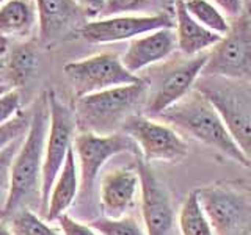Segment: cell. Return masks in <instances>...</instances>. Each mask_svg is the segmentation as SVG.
<instances>
[{
	"label": "cell",
	"instance_id": "1",
	"mask_svg": "<svg viewBox=\"0 0 251 235\" xmlns=\"http://www.w3.org/2000/svg\"><path fill=\"white\" fill-rule=\"evenodd\" d=\"M49 129V105L47 96L39 97L31 110L30 127L14 157L10 179V194L2 218L8 219L16 212L30 209L41 212V184L44 147Z\"/></svg>",
	"mask_w": 251,
	"mask_h": 235
},
{
	"label": "cell",
	"instance_id": "36",
	"mask_svg": "<svg viewBox=\"0 0 251 235\" xmlns=\"http://www.w3.org/2000/svg\"><path fill=\"white\" fill-rule=\"evenodd\" d=\"M163 2H167V3H171V5H173V3L176 2V0H163Z\"/></svg>",
	"mask_w": 251,
	"mask_h": 235
},
{
	"label": "cell",
	"instance_id": "25",
	"mask_svg": "<svg viewBox=\"0 0 251 235\" xmlns=\"http://www.w3.org/2000/svg\"><path fill=\"white\" fill-rule=\"evenodd\" d=\"M25 137V135H24ZM24 137L18 138L10 146H6L3 151H0V216L3 213L6 206L8 194H10V179H11V166L14 157L18 154L19 147L24 141Z\"/></svg>",
	"mask_w": 251,
	"mask_h": 235
},
{
	"label": "cell",
	"instance_id": "9",
	"mask_svg": "<svg viewBox=\"0 0 251 235\" xmlns=\"http://www.w3.org/2000/svg\"><path fill=\"white\" fill-rule=\"evenodd\" d=\"M69 78L77 99L93 93L143 82L140 75L124 68L121 57L115 52H100L96 55L71 61L63 68Z\"/></svg>",
	"mask_w": 251,
	"mask_h": 235
},
{
	"label": "cell",
	"instance_id": "4",
	"mask_svg": "<svg viewBox=\"0 0 251 235\" xmlns=\"http://www.w3.org/2000/svg\"><path fill=\"white\" fill-rule=\"evenodd\" d=\"M143 78V77H141ZM146 99V82L115 86L77 99L74 110L77 132H93L98 135H112L121 132L129 116L135 115Z\"/></svg>",
	"mask_w": 251,
	"mask_h": 235
},
{
	"label": "cell",
	"instance_id": "23",
	"mask_svg": "<svg viewBox=\"0 0 251 235\" xmlns=\"http://www.w3.org/2000/svg\"><path fill=\"white\" fill-rule=\"evenodd\" d=\"M90 226L99 235H146L145 226H141L135 218H94Z\"/></svg>",
	"mask_w": 251,
	"mask_h": 235
},
{
	"label": "cell",
	"instance_id": "13",
	"mask_svg": "<svg viewBox=\"0 0 251 235\" xmlns=\"http://www.w3.org/2000/svg\"><path fill=\"white\" fill-rule=\"evenodd\" d=\"M137 171L140 176L141 216L146 235H170L176 215L168 190L141 157H137Z\"/></svg>",
	"mask_w": 251,
	"mask_h": 235
},
{
	"label": "cell",
	"instance_id": "8",
	"mask_svg": "<svg viewBox=\"0 0 251 235\" xmlns=\"http://www.w3.org/2000/svg\"><path fill=\"white\" fill-rule=\"evenodd\" d=\"M202 77H222L251 83V14H243L209 50Z\"/></svg>",
	"mask_w": 251,
	"mask_h": 235
},
{
	"label": "cell",
	"instance_id": "31",
	"mask_svg": "<svg viewBox=\"0 0 251 235\" xmlns=\"http://www.w3.org/2000/svg\"><path fill=\"white\" fill-rule=\"evenodd\" d=\"M77 3L88 13L90 19H96L99 18L102 8H104L105 0H77Z\"/></svg>",
	"mask_w": 251,
	"mask_h": 235
},
{
	"label": "cell",
	"instance_id": "2",
	"mask_svg": "<svg viewBox=\"0 0 251 235\" xmlns=\"http://www.w3.org/2000/svg\"><path fill=\"white\" fill-rule=\"evenodd\" d=\"M154 119L171 125L179 133L215 149L242 166H251L248 157L232 140L214 104L201 91L193 88Z\"/></svg>",
	"mask_w": 251,
	"mask_h": 235
},
{
	"label": "cell",
	"instance_id": "15",
	"mask_svg": "<svg viewBox=\"0 0 251 235\" xmlns=\"http://www.w3.org/2000/svg\"><path fill=\"white\" fill-rule=\"evenodd\" d=\"M177 50V38L175 28H160L137 36L129 41L121 61L129 72L140 75L154 65L170 58Z\"/></svg>",
	"mask_w": 251,
	"mask_h": 235
},
{
	"label": "cell",
	"instance_id": "21",
	"mask_svg": "<svg viewBox=\"0 0 251 235\" xmlns=\"http://www.w3.org/2000/svg\"><path fill=\"white\" fill-rule=\"evenodd\" d=\"M188 14L200 22L202 27L214 31V33L225 36L231 28V24L226 16L209 0H184Z\"/></svg>",
	"mask_w": 251,
	"mask_h": 235
},
{
	"label": "cell",
	"instance_id": "27",
	"mask_svg": "<svg viewBox=\"0 0 251 235\" xmlns=\"http://www.w3.org/2000/svg\"><path fill=\"white\" fill-rule=\"evenodd\" d=\"M30 121H31V112L30 115L25 112H19L13 119L0 125V151H3L13 141L25 135L30 127Z\"/></svg>",
	"mask_w": 251,
	"mask_h": 235
},
{
	"label": "cell",
	"instance_id": "11",
	"mask_svg": "<svg viewBox=\"0 0 251 235\" xmlns=\"http://www.w3.org/2000/svg\"><path fill=\"white\" fill-rule=\"evenodd\" d=\"M121 132L135 141L141 159L146 163H176L184 160L188 154V146L179 132L171 125L145 115L135 113L129 116L123 124Z\"/></svg>",
	"mask_w": 251,
	"mask_h": 235
},
{
	"label": "cell",
	"instance_id": "26",
	"mask_svg": "<svg viewBox=\"0 0 251 235\" xmlns=\"http://www.w3.org/2000/svg\"><path fill=\"white\" fill-rule=\"evenodd\" d=\"M36 65V57L31 49H21L14 50L10 58V66H8V74H10L13 85L24 83L28 75L33 72Z\"/></svg>",
	"mask_w": 251,
	"mask_h": 235
},
{
	"label": "cell",
	"instance_id": "28",
	"mask_svg": "<svg viewBox=\"0 0 251 235\" xmlns=\"http://www.w3.org/2000/svg\"><path fill=\"white\" fill-rule=\"evenodd\" d=\"M21 94L16 88L0 96V125L8 122L21 112Z\"/></svg>",
	"mask_w": 251,
	"mask_h": 235
},
{
	"label": "cell",
	"instance_id": "22",
	"mask_svg": "<svg viewBox=\"0 0 251 235\" xmlns=\"http://www.w3.org/2000/svg\"><path fill=\"white\" fill-rule=\"evenodd\" d=\"M13 235H60L38 212L22 209L8 218Z\"/></svg>",
	"mask_w": 251,
	"mask_h": 235
},
{
	"label": "cell",
	"instance_id": "17",
	"mask_svg": "<svg viewBox=\"0 0 251 235\" xmlns=\"http://www.w3.org/2000/svg\"><path fill=\"white\" fill-rule=\"evenodd\" d=\"M176 19V38H177V52L193 57V55L209 52L212 47L222 41L223 36H220L214 31L202 27L200 22H196L184 5V0H176L173 3Z\"/></svg>",
	"mask_w": 251,
	"mask_h": 235
},
{
	"label": "cell",
	"instance_id": "12",
	"mask_svg": "<svg viewBox=\"0 0 251 235\" xmlns=\"http://www.w3.org/2000/svg\"><path fill=\"white\" fill-rule=\"evenodd\" d=\"M175 27V10H162L154 14H124L90 19L80 27L78 35L90 44H113L130 41L154 30Z\"/></svg>",
	"mask_w": 251,
	"mask_h": 235
},
{
	"label": "cell",
	"instance_id": "30",
	"mask_svg": "<svg viewBox=\"0 0 251 235\" xmlns=\"http://www.w3.org/2000/svg\"><path fill=\"white\" fill-rule=\"evenodd\" d=\"M209 2L214 3L226 18L234 21L245 14V0H209Z\"/></svg>",
	"mask_w": 251,
	"mask_h": 235
},
{
	"label": "cell",
	"instance_id": "20",
	"mask_svg": "<svg viewBox=\"0 0 251 235\" xmlns=\"http://www.w3.org/2000/svg\"><path fill=\"white\" fill-rule=\"evenodd\" d=\"M177 224L182 235H214L212 226L202 210L198 190L187 194L177 215Z\"/></svg>",
	"mask_w": 251,
	"mask_h": 235
},
{
	"label": "cell",
	"instance_id": "14",
	"mask_svg": "<svg viewBox=\"0 0 251 235\" xmlns=\"http://www.w3.org/2000/svg\"><path fill=\"white\" fill-rule=\"evenodd\" d=\"M38 11V33L49 44L65 38L71 31L80 30L90 16L77 0H35Z\"/></svg>",
	"mask_w": 251,
	"mask_h": 235
},
{
	"label": "cell",
	"instance_id": "37",
	"mask_svg": "<svg viewBox=\"0 0 251 235\" xmlns=\"http://www.w3.org/2000/svg\"><path fill=\"white\" fill-rule=\"evenodd\" d=\"M6 2V0H0V5H2V3H5Z\"/></svg>",
	"mask_w": 251,
	"mask_h": 235
},
{
	"label": "cell",
	"instance_id": "32",
	"mask_svg": "<svg viewBox=\"0 0 251 235\" xmlns=\"http://www.w3.org/2000/svg\"><path fill=\"white\" fill-rule=\"evenodd\" d=\"M0 235H13L11 229L3 223L2 218H0Z\"/></svg>",
	"mask_w": 251,
	"mask_h": 235
},
{
	"label": "cell",
	"instance_id": "10",
	"mask_svg": "<svg viewBox=\"0 0 251 235\" xmlns=\"http://www.w3.org/2000/svg\"><path fill=\"white\" fill-rule=\"evenodd\" d=\"M214 235H248L251 232V198L227 185H209L198 190Z\"/></svg>",
	"mask_w": 251,
	"mask_h": 235
},
{
	"label": "cell",
	"instance_id": "3",
	"mask_svg": "<svg viewBox=\"0 0 251 235\" xmlns=\"http://www.w3.org/2000/svg\"><path fill=\"white\" fill-rule=\"evenodd\" d=\"M207 58L209 52L187 57L176 50L170 58L148 68L146 75H140L146 82L143 115L154 119L190 93L201 77Z\"/></svg>",
	"mask_w": 251,
	"mask_h": 235
},
{
	"label": "cell",
	"instance_id": "18",
	"mask_svg": "<svg viewBox=\"0 0 251 235\" xmlns=\"http://www.w3.org/2000/svg\"><path fill=\"white\" fill-rule=\"evenodd\" d=\"M78 187H80V179H78V166L73 146L66 157L65 164H63L61 171L58 172V176L53 182V188L50 191L44 215L46 221H57L63 213H66V210L77 199Z\"/></svg>",
	"mask_w": 251,
	"mask_h": 235
},
{
	"label": "cell",
	"instance_id": "35",
	"mask_svg": "<svg viewBox=\"0 0 251 235\" xmlns=\"http://www.w3.org/2000/svg\"><path fill=\"white\" fill-rule=\"evenodd\" d=\"M3 66H5V63H3V58H0V70L3 69Z\"/></svg>",
	"mask_w": 251,
	"mask_h": 235
},
{
	"label": "cell",
	"instance_id": "7",
	"mask_svg": "<svg viewBox=\"0 0 251 235\" xmlns=\"http://www.w3.org/2000/svg\"><path fill=\"white\" fill-rule=\"evenodd\" d=\"M49 129H47L44 163H43V184H41V215H46L47 202L53 188V182L66 162L69 151L74 146L77 133V121L73 108L61 102L57 93L49 91Z\"/></svg>",
	"mask_w": 251,
	"mask_h": 235
},
{
	"label": "cell",
	"instance_id": "24",
	"mask_svg": "<svg viewBox=\"0 0 251 235\" xmlns=\"http://www.w3.org/2000/svg\"><path fill=\"white\" fill-rule=\"evenodd\" d=\"M163 0H105L99 18L124 14H154Z\"/></svg>",
	"mask_w": 251,
	"mask_h": 235
},
{
	"label": "cell",
	"instance_id": "33",
	"mask_svg": "<svg viewBox=\"0 0 251 235\" xmlns=\"http://www.w3.org/2000/svg\"><path fill=\"white\" fill-rule=\"evenodd\" d=\"M6 52V39L0 38V58H2V55Z\"/></svg>",
	"mask_w": 251,
	"mask_h": 235
},
{
	"label": "cell",
	"instance_id": "34",
	"mask_svg": "<svg viewBox=\"0 0 251 235\" xmlns=\"http://www.w3.org/2000/svg\"><path fill=\"white\" fill-rule=\"evenodd\" d=\"M13 88L11 85H5V83H0V96H2V94H5V93H8Z\"/></svg>",
	"mask_w": 251,
	"mask_h": 235
},
{
	"label": "cell",
	"instance_id": "6",
	"mask_svg": "<svg viewBox=\"0 0 251 235\" xmlns=\"http://www.w3.org/2000/svg\"><path fill=\"white\" fill-rule=\"evenodd\" d=\"M74 154L78 166V187L77 201L80 207H86L91 202L96 180L105 163L120 154H133L141 157L138 146L124 132L112 135H98L93 132H77L74 138Z\"/></svg>",
	"mask_w": 251,
	"mask_h": 235
},
{
	"label": "cell",
	"instance_id": "16",
	"mask_svg": "<svg viewBox=\"0 0 251 235\" xmlns=\"http://www.w3.org/2000/svg\"><path fill=\"white\" fill-rule=\"evenodd\" d=\"M140 190V176L135 168L116 166L102 174L99 184V202L107 218L126 216Z\"/></svg>",
	"mask_w": 251,
	"mask_h": 235
},
{
	"label": "cell",
	"instance_id": "29",
	"mask_svg": "<svg viewBox=\"0 0 251 235\" xmlns=\"http://www.w3.org/2000/svg\"><path fill=\"white\" fill-rule=\"evenodd\" d=\"M61 235H99L90 224H85L68 213H63L58 219Z\"/></svg>",
	"mask_w": 251,
	"mask_h": 235
},
{
	"label": "cell",
	"instance_id": "19",
	"mask_svg": "<svg viewBox=\"0 0 251 235\" xmlns=\"http://www.w3.org/2000/svg\"><path fill=\"white\" fill-rule=\"evenodd\" d=\"M38 28L35 0H6L0 5V38L27 39Z\"/></svg>",
	"mask_w": 251,
	"mask_h": 235
},
{
	"label": "cell",
	"instance_id": "5",
	"mask_svg": "<svg viewBox=\"0 0 251 235\" xmlns=\"http://www.w3.org/2000/svg\"><path fill=\"white\" fill-rule=\"evenodd\" d=\"M193 88L214 104L232 140L251 162V83L201 75Z\"/></svg>",
	"mask_w": 251,
	"mask_h": 235
}]
</instances>
